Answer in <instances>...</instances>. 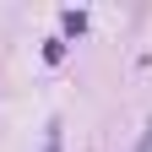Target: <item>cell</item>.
I'll return each mask as SVG.
<instances>
[{"label":"cell","mask_w":152,"mask_h":152,"mask_svg":"<svg viewBox=\"0 0 152 152\" xmlns=\"http://www.w3.org/2000/svg\"><path fill=\"white\" fill-rule=\"evenodd\" d=\"M136 152H152V120H147V130H141V141H136Z\"/></svg>","instance_id":"1"}]
</instances>
